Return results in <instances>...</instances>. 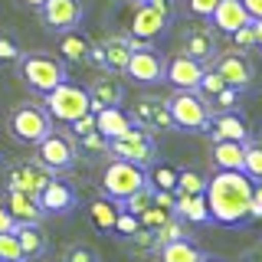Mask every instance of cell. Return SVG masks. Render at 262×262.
<instances>
[{
    "mask_svg": "<svg viewBox=\"0 0 262 262\" xmlns=\"http://www.w3.org/2000/svg\"><path fill=\"white\" fill-rule=\"evenodd\" d=\"M252 184L243 170H216L213 177H207L203 196H207V210H210V223L220 226H239L249 220V196Z\"/></svg>",
    "mask_w": 262,
    "mask_h": 262,
    "instance_id": "6da1fadb",
    "label": "cell"
},
{
    "mask_svg": "<svg viewBox=\"0 0 262 262\" xmlns=\"http://www.w3.org/2000/svg\"><path fill=\"white\" fill-rule=\"evenodd\" d=\"M16 69H20L23 85H27L30 92H39V95H46L49 89L62 85V82L69 79L66 59L62 56H53V53H20Z\"/></svg>",
    "mask_w": 262,
    "mask_h": 262,
    "instance_id": "7a4b0ae2",
    "label": "cell"
},
{
    "mask_svg": "<svg viewBox=\"0 0 262 262\" xmlns=\"http://www.w3.org/2000/svg\"><path fill=\"white\" fill-rule=\"evenodd\" d=\"M167 112H170L174 128L187 131V135H203L210 115H213L207 98H203L200 92H193V89H177V92L167 98Z\"/></svg>",
    "mask_w": 262,
    "mask_h": 262,
    "instance_id": "3957f363",
    "label": "cell"
},
{
    "mask_svg": "<svg viewBox=\"0 0 262 262\" xmlns=\"http://www.w3.org/2000/svg\"><path fill=\"white\" fill-rule=\"evenodd\" d=\"M43 108H46L49 118L59 121V125H72L76 118L92 112L89 108V92L82 85H72L69 79H66L62 85L49 89V92L43 95Z\"/></svg>",
    "mask_w": 262,
    "mask_h": 262,
    "instance_id": "277c9868",
    "label": "cell"
},
{
    "mask_svg": "<svg viewBox=\"0 0 262 262\" xmlns=\"http://www.w3.org/2000/svg\"><path fill=\"white\" fill-rule=\"evenodd\" d=\"M147 184H151L147 180V167H138V164L121 161V158L108 161V167L102 170V193L115 203H121L125 196H131L135 190H141Z\"/></svg>",
    "mask_w": 262,
    "mask_h": 262,
    "instance_id": "5b68a950",
    "label": "cell"
},
{
    "mask_svg": "<svg viewBox=\"0 0 262 262\" xmlns=\"http://www.w3.org/2000/svg\"><path fill=\"white\" fill-rule=\"evenodd\" d=\"M108 154L121 161H131L138 167H154L158 164V141H154V131L144 128H128L125 135L108 138Z\"/></svg>",
    "mask_w": 262,
    "mask_h": 262,
    "instance_id": "8992f818",
    "label": "cell"
},
{
    "mask_svg": "<svg viewBox=\"0 0 262 262\" xmlns=\"http://www.w3.org/2000/svg\"><path fill=\"white\" fill-rule=\"evenodd\" d=\"M33 147H36V161L43 164L46 170H53V174H66V170L76 167L79 147H76V138H72V135L49 131L43 141H36Z\"/></svg>",
    "mask_w": 262,
    "mask_h": 262,
    "instance_id": "52a82bcc",
    "label": "cell"
},
{
    "mask_svg": "<svg viewBox=\"0 0 262 262\" xmlns=\"http://www.w3.org/2000/svg\"><path fill=\"white\" fill-rule=\"evenodd\" d=\"M49 131H53V118L46 115L43 105L23 102L10 112V135L20 144H36V141H43Z\"/></svg>",
    "mask_w": 262,
    "mask_h": 262,
    "instance_id": "ba28073f",
    "label": "cell"
},
{
    "mask_svg": "<svg viewBox=\"0 0 262 262\" xmlns=\"http://www.w3.org/2000/svg\"><path fill=\"white\" fill-rule=\"evenodd\" d=\"M164 62H167V59H164L151 43L131 46V56H128V62H125V76L131 82L151 85V82H161L164 79Z\"/></svg>",
    "mask_w": 262,
    "mask_h": 262,
    "instance_id": "9c48e42d",
    "label": "cell"
},
{
    "mask_svg": "<svg viewBox=\"0 0 262 262\" xmlns=\"http://www.w3.org/2000/svg\"><path fill=\"white\" fill-rule=\"evenodd\" d=\"M36 203H39V210H43L46 216H69V213L76 210V203H79V193H76V187H72L69 180L53 174L46 180V187L36 193Z\"/></svg>",
    "mask_w": 262,
    "mask_h": 262,
    "instance_id": "30bf717a",
    "label": "cell"
},
{
    "mask_svg": "<svg viewBox=\"0 0 262 262\" xmlns=\"http://www.w3.org/2000/svg\"><path fill=\"white\" fill-rule=\"evenodd\" d=\"M128 56H131V33H115V36H105L92 46L89 62L102 66L105 72H125Z\"/></svg>",
    "mask_w": 262,
    "mask_h": 262,
    "instance_id": "8fae6325",
    "label": "cell"
},
{
    "mask_svg": "<svg viewBox=\"0 0 262 262\" xmlns=\"http://www.w3.org/2000/svg\"><path fill=\"white\" fill-rule=\"evenodd\" d=\"M39 16H43V23H46L49 33L76 30L82 23V0H43Z\"/></svg>",
    "mask_w": 262,
    "mask_h": 262,
    "instance_id": "7c38bea8",
    "label": "cell"
},
{
    "mask_svg": "<svg viewBox=\"0 0 262 262\" xmlns=\"http://www.w3.org/2000/svg\"><path fill=\"white\" fill-rule=\"evenodd\" d=\"M213 69L226 79V85L239 89V92H246V89L252 85V79H256V69H252V62L243 56V49L239 53H216L213 56Z\"/></svg>",
    "mask_w": 262,
    "mask_h": 262,
    "instance_id": "4fadbf2b",
    "label": "cell"
},
{
    "mask_svg": "<svg viewBox=\"0 0 262 262\" xmlns=\"http://www.w3.org/2000/svg\"><path fill=\"white\" fill-rule=\"evenodd\" d=\"M49 177H53V170H46L39 161H20L7 170V190H23V193L36 196L46 187Z\"/></svg>",
    "mask_w": 262,
    "mask_h": 262,
    "instance_id": "5bb4252c",
    "label": "cell"
},
{
    "mask_svg": "<svg viewBox=\"0 0 262 262\" xmlns=\"http://www.w3.org/2000/svg\"><path fill=\"white\" fill-rule=\"evenodd\" d=\"M131 121H135L138 128L144 131H167L174 128V121H170V112H167V98H138L135 105H131Z\"/></svg>",
    "mask_w": 262,
    "mask_h": 262,
    "instance_id": "9a60e30c",
    "label": "cell"
},
{
    "mask_svg": "<svg viewBox=\"0 0 262 262\" xmlns=\"http://www.w3.org/2000/svg\"><path fill=\"white\" fill-rule=\"evenodd\" d=\"M203 135H210L213 141H249V125H246V118L239 115V108L213 112Z\"/></svg>",
    "mask_w": 262,
    "mask_h": 262,
    "instance_id": "2e32d148",
    "label": "cell"
},
{
    "mask_svg": "<svg viewBox=\"0 0 262 262\" xmlns=\"http://www.w3.org/2000/svg\"><path fill=\"white\" fill-rule=\"evenodd\" d=\"M167 23H170V13H164L158 10V7H151V4H135V13H131V36H138V39H158L164 30H167Z\"/></svg>",
    "mask_w": 262,
    "mask_h": 262,
    "instance_id": "e0dca14e",
    "label": "cell"
},
{
    "mask_svg": "<svg viewBox=\"0 0 262 262\" xmlns=\"http://www.w3.org/2000/svg\"><path fill=\"white\" fill-rule=\"evenodd\" d=\"M203 72H207V62L190 59V56H174L164 62V82H170L174 89H196Z\"/></svg>",
    "mask_w": 262,
    "mask_h": 262,
    "instance_id": "ac0fdd59",
    "label": "cell"
},
{
    "mask_svg": "<svg viewBox=\"0 0 262 262\" xmlns=\"http://www.w3.org/2000/svg\"><path fill=\"white\" fill-rule=\"evenodd\" d=\"M207 20L213 23V30H216V33H226V36H229V33H236L239 27H246V23H252L249 13H246V7H243V0H220Z\"/></svg>",
    "mask_w": 262,
    "mask_h": 262,
    "instance_id": "d6986e66",
    "label": "cell"
},
{
    "mask_svg": "<svg viewBox=\"0 0 262 262\" xmlns=\"http://www.w3.org/2000/svg\"><path fill=\"white\" fill-rule=\"evenodd\" d=\"M184 56H190V59H200V62H207L213 59V56L220 53V46H216V36H213V30L210 27H190L184 33Z\"/></svg>",
    "mask_w": 262,
    "mask_h": 262,
    "instance_id": "ffe728a7",
    "label": "cell"
},
{
    "mask_svg": "<svg viewBox=\"0 0 262 262\" xmlns=\"http://www.w3.org/2000/svg\"><path fill=\"white\" fill-rule=\"evenodd\" d=\"M85 92H89V108L92 112H102V108H112V105L125 102V85H121L118 79H108V76L95 79Z\"/></svg>",
    "mask_w": 262,
    "mask_h": 262,
    "instance_id": "44dd1931",
    "label": "cell"
},
{
    "mask_svg": "<svg viewBox=\"0 0 262 262\" xmlns=\"http://www.w3.org/2000/svg\"><path fill=\"white\" fill-rule=\"evenodd\" d=\"M13 233H16V239H20L23 262H36V259L46 256L49 239H46V233H43V226H39V223H16Z\"/></svg>",
    "mask_w": 262,
    "mask_h": 262,
    "instance_id": "7402d4cb",
    "label": "cell"
},
{
    "mask_svg": "<svg viewBox=\"0 0 262 262\" xmlns=\"http://www.w3.org/2000/svg\"><path fill=\"white\" fill-rule=\"evenodd\" d=\"M7 210H10V216L16 220V223H39V220L46 216L43 210H39L36 196L23 193V190H7Z\"/></svg>",
    "mask_w": 262,
    "mask_h": 262,
    "instance_id": "603a6c76",
    "label": "cell"
},
{
    "mask_svg": "<svg viewBox=\"0 0 262 262\" xmlns=\"http://www.w3.org/2000/svg\"><path fill=\"white\" fill-rule=\"evenodd\" d=\"M128 128H135V121H131L128 112H121V105H112V108L95 112V131H98V135L118 138V135H125Z\"/></svg>",
    "mask_w": 262,
    "mask_h": 262,
    "instance_id": "cb8c5ba5",
    "label": "cell"
},
{
    "mask_svg": "<svg viewBox=\"0 0 262 262\" xmlns=\"http://www.w3.org/2000/svg\"><path fill=\"white\" fill-rule=\"evenodd\" d=\"M243 151L246 141H213L210 158L216 164V170H243Z\"/></svg>",
    "mask_w": 262,
    "mask_h": 262,
    "instance_id": "d4e9b609",
    "label": "cell"
},
{
    "mask_svg": "<svg viewBox=\"0 0 262 262\" xmlns=\"http://www.w3.org/2000/svg\"><path fill=\"white\" fill-rule=\"evenodd\" d=\"M174 213L184 223H196V226H203V223H210V210H207V196L203 193H190V196H177V203H174Z\"/></svg>",
    "mask_w": 262,
    "mask_h": 262,
    "instance_id": "484cf974",
    "label": "cell"
},
{
    "mask_svg": "<svg viewBox=\"0 0 262 262\" xmlns=\"http://www.w3.org/2000/svg\"><path fill=\"white\" fill-rule=\"evenodd\" d=\"M203 256H207V252H203L196 243H190L187 236H184V239H174V243H164L158 249L161 262H200Z\"/></svg>",
    "mask_w": 262,
    "mask_h": 262,
    "instance_id": "4316f807",
    "label": "cell"
},
{
    "mask_svg": "<svg viewBox=\"0 0 262 262\" xmlns=\"http://www.w3.org/2000/svg\"><path fill=\"white\" fill-rule=\"evenodd\" d=\"M89 53H92V43L79 30L59 33V56L66 62H89Z\"/></svg>",
    "mask_w": 262,
    "mask_h": 262,
    "instance_id": "83f0119b",
    "label": "cell"
},
{
    "mask_svg": "<svg viewBox=\"0 0 262 262\" xmlns=\"http://www.w3.org/2000/svg\"><path fill=\"white\" fill-rule=\"evenodd\" d=\"M203 187H207V177L200 174V170H177V184H174V196H190V193H203Z\"/></svg>",
    "mask_w": 262,
    "mask_h": 262,
    "instance_id": "f1b7e54d",
    "label": "cell"
},
{
    "mask_svg": "<svg viewBox=\"0 0 262 262\" xmlns=\"http://www.w3.org/2000/svg\"><path fill=\"white\" fill-rule=\"evenodd\" d=\"M243 174L249 177V180H256V184H262V141H246Z\"/></svg>",
    "mask_w": 262,
    "mask_h": 262,
    "instance_id": "f546056e",
    "label": "cell"
},
{
    "mask_svg": "<svg viewBox=\"0 0 262 262\" xmlns=\"http://www.w3.org/2000/svg\"><path fill=\"white\" fill-rule=\"evenodd\" d=\"M154 203V187L147 184V187H141V190H135L131 196H125L121 200V210H128V213H135V216H141V213L147 210Z\"/></svg>",
    "mask_w": 262,
    "mask_h": 262,
    "instance_id": "4dcf8cb0",
    "label": "cell"
},
{
    "mask_svg": "<svg viewBox=\"0 0 262 262\" xmlns=\"http://www.w3.org/2000/svg\"><path fill=\"white\" fill-rule=\"evenodd\" d=\"M89 213H92V220H95L98 229H115V216H118V210L112 207V200H95L92 207H89Z\"/></svg>",
    "mask_w": 262,
    "mask_h": 262,
    "instance_id": "1f68e13d",
    "label": "cell"
},
{
    "mask_svg": "<svg viewBox=\"0 0 262 262\" xmlns=\"http://www.w3.org/2000/svg\"><path fill=\"white\" fill-rule=\"evenodd\" d=\"M0 262H23V249H20V239H16L13 229L0 233Z\"/></svg>",
    "mask_w": 262,
    "mask_h": 262,
    "instance_id": "d6a6232c",
    "label": "cell"
},
{
    "mask_svg": "<svg viewBox=\"0 0 262 262\" xmlns=\"http://www.w3.org/2000/svg\"><path fill=\"white\" fill-rule=\"evenodd\" d=\"M239 95H243V92H239V89H233V85H226V89H220V92H216V95H213V98H210V102H207V105H210V112H233V108H236V105H239Z\"/></svg>",
    "mask_w": 262,
    "mask_h": 262,
    "instance_id": "836d02e7",
    "label": "cell"
},
{
    "mask_svg": "<svg viewBox=\"0 0 262 262\" xmlns=\"http://www.w3.org/2000/svg\"><path fill=\"white\" fill-rule=\"evenodd\" d=\"M220 89H226V79L220 76L216 69H207V72H203V76H200V85H196L193 92H200V95H203V98H207V102H210V98L216 95Z\"/></svg>",
    "mask_w": 262,
    "mask_h": 262,
    "instance_id": "e575fe53",
    "label": "cell"
},
{
    "mask_svg": "<svg viewBox=\"0 0 262 262\" xmlns=\"http://www.w3.org/2000/svg\"><path fill=\"white\" fill-rule=\"evenodd\" d=\"M147 180H154L151 187H158V190H174V184H177V170H174V167H167V164H161V167H154V174L147 177Z\"/></svg>",
    "mask_w": 262,
    "mask_h": 262,
    "instance_id": "d590c367",
    "label": "cell"
},
{
    "mask_svg": "<svg viewBox=\"0 0 262 262\" xmlns=\"http://www.w3.org/2000/svg\"><path fill=\"white\" fill-rule=\"evenodd\" d=\"M79 141H82V151H89V154H108V138L98 135V131H89Z\"/></svg>",
    "mask_w": 262,
    "mask_h": 262,
    "instance_id": "8d00e7d4",
    "label": "cell"
},
{
    "mask_svg": "<svg viewBox=\"0 0 262 262\" xmlns=\"http://www.w3.org/2000/svg\"><path fill=\"white\" fill-rule=\"evenodd\" d=\"M138 226H141V223H138V216H135V213L118 210V216H115V233H118V236H131Z\"/></svg>",
    "mask_w": 262,
    "mask_h": 262,
    "instance_id": "74e56055",
    "label": "cell"
},
{
    "mask_svg": "<svg viewBox=\"0 0 262 262\" xmlns=\"http://www.w3.org/2000/svg\"><path fill=\"white\" fill-rule=\"evenodd\" d=\"M233 36L236 49H256V33H252V23H246V27H239L236 33H229Z\"/></svg>",
    "mask_w": 262,
    "mask_h": 262,
    "instance_id": "f35d334b",
    "label": "cell"
},
{
    "mask_svg": "<svg viewBox=\"0 0 262 262\" xmlns=\"http://www.w3.org/2000/svg\"><path fill=\"white\" fill-rule=\"evenodd\" d=\"M66 262H98V252L92 249V246L79 243V246H72V249H69V256H66Z\"/></svg>",
    "mask_w": 262,
    "mask_h": 262,
    "instance_id": "ab89813d",
    "label": "cell"
},
{
    "mask_svg": "<svg viewBox=\"0 0 262 262\" xmlns=\"http://www.w3.org/2000/svg\"><path fill=\"white\" fill-rule=\"evenodd\" d=\"M20 53H23V49L16 46L13 36H0V59H4V62H16V59H20Z\"/></svg>",
    "mask_w": 262,
    "mask_h": 262,
    "instance_id": "60d3db41",
    "label": "cell"
},
{
    "mask_svg": "<svg viewBox=\"0 0 262 262\" xmlns=\"http://www.w3.org/2000/svg\"><path fill=\"white\" fill-rule=\"evenodd\" d=\"M220 0H187V7H190L193 16H200V20H207V16L213 13V7H216Z\"/></svg>",
    "mask_w": 262,
    "mask_h": 262,
    "instance_id": "b9f144b4",
    "label": "cell"
},
{
    "mask_svg": "<svg viewBox=\"0 0 262 262\" xmlns=\"http://www.w3.org/2000/svg\"><path fill=\"white\" fill-rule=\"evenodd\" d=\"M69 128L76 131V138L89 135V131H95V112H89V115H82V118H76V121H72Z\"/></svg>",
    "mask_w": 262,
    "mask_h": 262,
    "instance_id": "7bdbcfd3",
    "label": "cell"
},
{
    "mask_svg": "<svg viewBox=\"0 0 262 262\" xmlns=\"http://www.w3.org/2000/svg\"><path fill=\"white\" fill-rule=\"evenodd\" d=\"M249 220H262V184H252V196H249Z\"/></svg>",
    "mask_w": 262,
    "mask_h": 262,
    "instance_id": "ee69618b",
    "label": "cell"
},
{
    "mask_svg": "<svg viewBox=\"0 0 262 262\" xmlns=\"http://www.w3.org/2000/svg\"><path fill=\"white\" fill-rule=\"evenodd\" d=\"M16 226V220L10 216V210H7V203L0 200V233H4V229H13Z\"/></svg>",
    "mask_w": 262,
    "mask_h": 262,
    "instance_id": "f6af8a7d",
    "label": "cell"
},
{
    "mask_svg": "<svg viewBox=\"0 0 262 262\" xmlns=\"http://www.w3.org/2000/svg\"><path fill=\"white\" fill-rule=\"evenodd\" d=\"M246 13H249V20H262V0H243Z\"/></svg>",
    "mask_w": 262,
    "mask_h": 262,
    "instance_id": "bcb514c9",
    "label": "cell"
},
{
    "mask_svg": "<svg viewBox=\"0 0 262 262\" xmlns=\"http://www.w3.org/2000/svg\"><path fill=\"white\" fill-rule=\"evenodd\" d=\"M252 33H256V49H262V20H252Z\"/></svg>",
    "mask_w": 262,
    "mask_h": 262,
    "instance_id": "7dc6e473",
    "label": "cell"
},
{
    "mask_svg": "<svg viewBox=\"0 0 262 262\" xmlns=\"http://www.w3.org/2000/svg\"><path fill=\"white\" fill-rule=\"evenodd\" d=\"M20 4H27V7H33V10H39V7H43V0H20Z\"/></svg>",
    "mask_w": 262,
    "mask_h": 262,
    "instance_id": "c3c4849f",
    "label": "cell"
},
{
    "mask_svg": "<svg viewBox=\"0 0 262 262\" xmlns=\"http://www.w3.org/2000/svg\"><path fill=\"white\" fill-rule=\"evenodd\" d=\"M200 262H226V259H220V256H203Z\"/></svg>",
    "mask_w": 262,
    "mask_h": 262,
    "instance_id": "681fc988",
    "label": "cell"
},
{
    "mask_svg": "<svg viewBox=\"0 0 262 262\" xmlns=\"http://www.w3.org/2000/svg\"><path fill=\"white\" fill-rule=\"evenodd\" d=\"M135 4H144V0H135Z\"/></svg>",
    "mask_w": 262,
    "mask_h": 262,
    "instance_id": "f907efd6",
    "label": "cell"
}]
</instances>
